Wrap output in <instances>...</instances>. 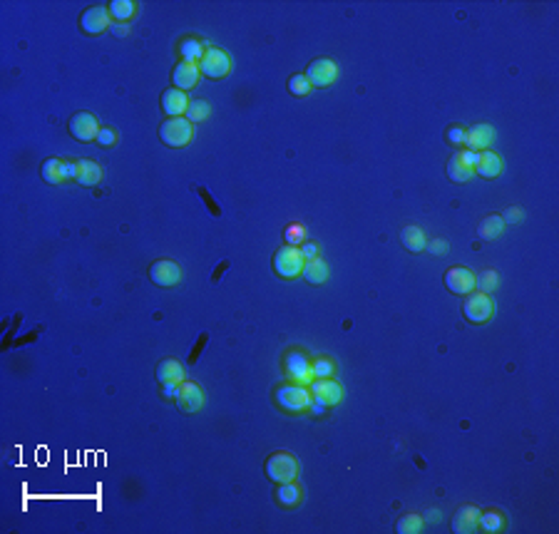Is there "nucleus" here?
Listing matches in <instances>:
<instances>
[{
	"label": "nucleus",
	"mask_w": 559,
	"mask_h": 534,
	"mask_svg": "<svg viewBox=\"0 0 559 534\" xmlns=\"http://www.w3.org/2000/svg\"><path fill=\"white\" fill-rule=\"evenodd\" d=\"M304 279L313 286H321L328 281V264L318 256V259H311L304 264Z\"/></svg>",
	"instance_id": "393cba45"
},
{
	"label": "nucleus",
	"mask_w": 559,
	"mask_h": 534,
	"mask_svg": "<svg viewBox=\"0 0 559 534\" xmlns=\"http://www.w3.org/2000/svg\"><path fill=\"white\" fill-rule=\"evenodd\" d=\"M174 403H177V408H179L182 413H197V410L204 408L206 395L197 383H192V380H182Z\"/></svg>",
	"instance_id": "1a4fd4ad"
},
{
	"label": "nucleus",
	"mask_w": 559,
	"mask_h": 534,
	"mask_svg": "<svg viewBox=\"0 0 559 534\" xmlns=\"http://www.w3.org/2000/svg\"><path fill=\"white\" fill-rule=\"evenodd\" d=\"M478 520H480V507H472V504H465L460 507L453 517V532L455 534H472L478 532Z\"/></svg>",
	"instance_id": "6ab92c4d"
},
{
	"label": "nucleus",
	"mask_w": 559,
	"mask_h": 534,
	"mask_svg": "<svg viewBox=\"0 0 559 534\" xmlns=\"http://www.w3.org/2000/svg\"><path fill=\"white\" fill-rule=\"evenodd\" d=\"M264 475H266L273 484L293 482L298 475V459L293 457L291 453L279 450V453H273L266 457V462H264Z\"/></svg>",
	"instance_id": "f03ea898"
},
{
	"label": "nucleus",
	"mask_w": 559,
	"mask_h": 534,
	"mask_svg": "<svg viewBox=\"0 0 559 534\" xmlns=\"http://www.w3.org/2000/svg\"><path fill=\"white\" fill-rule=\"evenodd\" d=\"M445 288L455 296H467L475 291V273L467 266H450L445 271Z\"/></svg>",
	"instance_id": "f8f14e48"
},
{
	"label": "nucleus",
	"mask_w": 559,
	"mask_h": 534,
	"mask_svg": "<svg viewBox=\"0 0 559 534\" xmlns=\"http://www.w3.org/2000/svg\"><path fill=\"white\" fill-rule=\"evenodd\" d=\"M62 177H65V181H68V179L77 181V161H75V159H62Z\"/></svg>",
	"instance_id": "ea45409f"
},
{
	"label": "nucleus",
	"mask_w": 559,
	"mask_h": 534,
	"mask_svg": "<svg viewBox=\"0 0 559 534\" xmlns=\"http://www.w3.org/2000/svg\"><path fill=\"white\" fill-rule=\"evenodd\" d=\"M211 115V105L206 102V99H192L189 102V110H186L184 117L189 119V122H204L206 117Z\"/></svg>",
	"instance_id": "473e14b6"
},
{
	"label": "nucleus",
	"mask_w": 559,
	"mask_h": 534,
	"mask_svg": "<svg viewBox=\"0 0 559 534\" xmlns=\"http://www.w3.org/2000/svg\"><path fill=\"white\" fill-rule=\"evenodd\" d=\"M199 72L209 80H224L231 72V57L222 48H206L204 57L199 60Z\"/></svg>",
	"instance_id": "423d86ee"
},
{
	"label": "nucleus",
	"mask_w": 559,
	"mask_h": 534,
	"mask_svg": "<svg viewBox=\"0 0 559 534\" xmlns=\"http://www.w3.org/2000/svg\"><path fill=\"white\" fill-rule=\"evenodd\" d=\"M105 169L99 167L97 161L92 159H77V181L82 186H97L102 181Z\"/></svg>",
	"instance_id": "412c9836"
},
{
	"label": "nucleus",
	"mask_w": 559,
	"mask_h": 534,
	"mask_svg": "<svg viewBox=\"0 0 559 534\" xmlns=\"http://www.w3.org/2000/svg\"><path fill=\"white\" fill-rule=\"evenodd\" d=\"M400 244H403L408 251H413V254H420V251H425V246H428V236H425V231H422L420 226L410 224V226H405V229L400 231Z\"/></svg>",
	"instance_id": "4be33fe9"
},
{
	"label": "nucleus",
	"mask_w": 559,
	"mask_h": 534,
	"mask_svg": "<svg viewBox=\"0 0 559 534\" xmlns=\"http://www.w3.org/2000/svg\"><path fill=\"white\" fill-rule=\"evenodd\" d=\"M425 251H430L433 256H445L447 254V241H445V239H433V241H428Z\"/></svg>",
	"instance_id": "58836bf2"
},
{
	"label": "nucleus",
	"mask_w": 559,
	"mask_h": 534,
	"mask_svg": "<svg viewBox=\"0 0 559 534\" xmlns=\"http://www.w3.org/2000/svg\"><path fill=\"white\" fill-rule=\"evenodd\" d=\"M40 177L52 186L62 184V181H65V177H62V159H57V157L45 159L43 164H40Z\"/></svg>",
	"instance_id": "c756f323"
},
{
	"label": "nucleus",
	"mask_w": 559,
	"mask_h": 534,
	"mask_svg": "<svg viewBox=\"0 0 559 534\" xmlns=\"http://www.w3.org/2000/svg\"><path fill=\"white\" fill-rule=\"evenodd\" d=\"M422 527H425V520L420 515H403L395 524L398 534H418L422 532Z\"/></svg>",
	"instance_id": "72a5a7b5"
},
{
	"label": "nucleus",
	"mask_w": 559,
	"mask_h": 534,
	"mask_svg": "<svg viewBox=\"0 0 559 534\" xmlns=\"http://www.w3.org/2000/svg\"><path fill=\"white\" fill-rule=\"evenodd\" d=\"M284 370H286V378L291 380V383L306 385V388L313 383L308 355H306L304 350H298V348L286 350V355H284Z\"/></svg>",
	"instance_id": "39448f33"
},
{
	"label": "nucleus",
	"mask_w": 559,
	"mask_h": 534,
	"mask_svg": "<svg viewBox=\"0 0 559 534\" xmlns=\"http://www.w3.org/2000/svg\"><path fill=\"white\" fill-rule=\"evenodd\" d=\"M306 77H308L311 87H328L338 80V65L328 57H318L306 68Z\"/></svg>",
	"instance_id": "9b49d317"
},
{
	"label": "nucleus",
	"mask_w": 559,
	"mask_h": 534,
	"mask_svg": "<svg viewBox=\"0 0 559 534\" xmlns=\"http://www.w3.org/2000/svg\"><path fill=\"white\" fill-rule=\"evenodd\" d=\"M497 286H500V276H497L495 268H484V271H480V276H475V291L492 293Z\"/></svg>",
	"instance_id": "7c9ffc66"
},
{
	"label": "nucleus",
	"mask_w": 559,
	"mask_h": 534,
	"mask_svg": "<svg viewBox=\"0 0 559 534\" xmlns=\"http://www.w3.org/2000/svg\"><path fill=\"white\" fill-rule=\"evenodd\" d=\"M107 10H110V18L115 23H130L137 12V3H132V0H112V3H107Z\"/></svg>",
	"instance_id": "bb28decb"
},
{
	"label": "nucleus",
	"mask_w": 559,
	"mask_h": 534,
	"mask_svg": "<svg viewBox=\"0 0 559 534\" xmlns=\"http://www.w3.org/2000/svg\"><path fill=\"white\" fill-rule=\"evenodd\" d=\"M288 92L293 95V97H308L311 95V82H308V77H306V72H296V75H291L288 77Z\"/></svg>",
	"instance_id": "2f4dec72"
},
{
	"label": "nucleus",
	"mask_w": 559,
	"mask_h": 534,
	"mask_svg": "<svg viewBox=\"0 0 559 534\" xmlns=\"http://www.w3.org/2000/svg\"><path fill=\"white\" fill-rule=\"evenodd\" d=\"M335 373V363L331 358H316L311 360V375L313 380H321V378H331Z\"/></svg>",
	"instance_id": "f704fd0d"
},
{
	"label": "nucleus",
	"mask_w": 559,
	"mask_h": 534,
	"mask_svg": "<svg viewBox=\"0 0 559 534\" xmlns=\"http://www.w3.org/2000/svg\"><path fill=\"white\" fill-rule=\"evenodd\" d=\"M284 241L286 246H301L306 241V226L304 224H288L284 231Z\"/></svg>",
	"instance_id": "c9c22d12"
},
{
	"label": "nucleus",
	"mask_w": 559,
	"mask_h": 534,
	"mask_svg": "<svg viewBox=\"0 0 559 534\" xmlns=\"http://www.w3.org/2000/svg\"><path fill=\"white\" fill-rule=\"evenodd\" d=\"M475 174H480L482 179H495L504 172V161L502 157L492 152V149H484V152H478L475 155V164H472Z\"/></svg>",
	"instance_id": "4468645a"
},
{
	"label": "nucleus",
	"mask_w": 559,
	"mask_h": 534,
	"mask_svg": "<svg viewBox=\"0 0 559 534\" xmlns=\"http://www.w3.org/2000/svg\"><path fill=\"white\" fill-rule=\"evenodd\" d=\"M68 132L77 139V142H95V139H97V132H99V124L90 112H77V115L70 117Z\"/></svg>",
	"instance_id": "ddd939ff"
},
{
	"label": "nucleus",
	"mask_w": 559,
	"mask_h": 534,
	"mask_svg": "<svg viewBox=\"0 0 559 534\" xmlns=\"http://www.w3.org/2000/svg\"><path fill=\"white\" fill-rule=\"evenodd\" d=\"M177 52H179L182 62H194V65H199V60H202L206 52V43L197 35H186L179 40Z\"/></svg>",
	"instance_id": "aec40b11"
},
{
	"label": "nucleus",
	"mask_w": 559,
	"mask_h": 534,
	"mask_svg": "<svg viewBox=\"0 0 559 534\" xmlns=\"http://www.w3.org/2000/svg\"><path fill=\"white\" fill-rule=\"evenodd\" d=\"M298 251H301V256H304V261H311V259H318V246L311 241H304L301 246H298Z\"/></svg>",
	"instance_id": "a19ab883"
},
{
	"label": "nucleus",
	"mask_w": 559,
	"mask_h": 534,
	"mask_svg": "<svg viewBox=\"0 0 559 534\" xmlns=\"http://www.w3.org/2000/svg\"><path fill=\"white\" fill-rule=\"evenodd\" d=\"M95 142H97L99 147H112V144H117V132L112 130V127H99Z\"/></svg>",
	"instance_id": "4c0bfd02"
},
{
	"label": "nucleus",
	"mask_w": 559,
	"mask_h": 534,
	"mask_svg": "<svg viewBox=\"0 0 559 534\" xmlns=\"http://www.w3.org/2000/svg\"><path fill=\"white\" fill-rule=\"evenodd\" d=\"M189 102H192V99L186 97V92L174 90V87L161 92V112H164L167 117H184L186 110H189Z\"/></svg>",
	"instance_id": "f3484780"
},
{
	"label": "nucleus",
	"mask_w": 559,
	"mask_h": 534,
	"mask_svg": "<svg viewBox=\"0 0 559 534\" xmlns=\"http://www.w3.org/2000/svg\"><path fill=\"white\" fill-rule=\"evenodd\" d=\"M304 256H301V251H298L296 246H284L279 248L276 254H273V271H276V276H281V279H298L301 273H304Z\"/></svg>",
	"instance_id": "20e7f679"
},
{
	"label": "nucleus",
	"mask_w": 559,
	"mask_h": 534,
	"mask_svg": "<svg viewBox=\"0 0 559 534\" xmlns=\"http://www.w3.org/2000/svg\"><path fill=\"white\" fill-rule=\"evenodd\" d=\"M199 65H194V62H177L172 70V85L174 90H182V92H186V90H192L194 85L199 82Z\"/></svg>",
	"instance_id": "dca6fc26"
},
{
	"label": "nucleus",
	"mask_w": 559,
	"mask_h": 534,
	"mask_svg": "<svg viewBox=\"0 0 559 534\" xmlns=\"http://www.w3.org/2000/svg\"><path fill=\"white\" fill-rule=\"evenodd\" d=\"M149 279L155 286H161V288H172L182 281V266L177 261L169 259H159L149 266Z\"/></svg>",
	"instance_id": "9d476101"
},
{
	"label": "nucleus",
	"mask_w": 559,
	"mask_h": 534,
	"mask_svg": "<svg viewBox=\"0 0 559 534\" xmlns=\"http://www.w3.org/2000/svg\"><path fill=\"white\" fill-rule=\"evenodd\" d=\"M308 390L313 397H321V400H326L331 405H338L343 400V388L341 383H335V380L331 378H321V380H313V383L308 385Z\"/></svg>",
	"instance_id": "a211bd4d"
},
{
	"label": "nucleus",
	"mask_w": 559,
	"mask_h": 534,
	"mask_svg": "<svg viewBox=\"0 0 559 534\" xmlns=\"http://www.w3.org/2000/svg\"><path fill=\"white\" fill-rule=\"evenodd\" d=\"M112 18L107 6H90L85 12L80 15V30L85 35H102V32L110 30Z\"/></svg>",
	"instance_id": "6e6552de"
},
{
	"label": "nucleus",
	"mask_w": 559,
	"mask_h": 534,
	"mask_svg": "<svg viewBox=\"0 0 559 534\" xmlns=\"http://www.w3.org/2000/svg\"><path fill=\"white\" fill-rule=\"evenodd\" d=\"M504 231V221L500 214H490V217H484L482 221H480L478 226V234L480 239H484V241H492V239H497V236Z\"/></svg>",
	"instance_id": "c85d7f7f"
},
{
	"label": "nucleus",
	"mask_w": 559,
	"mask_h": 534,
	"mask_svg": "<svg viewBox=\"0 0 559 534\" xmlns=\"http://www.w3.org/2000/svg\"><path fill=\"white\" fill-rule=\"evenodd\" d=\"M492 142H495V130H492V124H475V127L465 130V147L462 149H470V152L478 155V152H484Z\"/></svg>",
	"instance_id": "2eb2a0df"
},
{
	"label": "nucleus",
	"mask_w": 559,
	"mask_h": 534,
	"mask_svg": "<svg viewBox=\"0 0 559 534\" xmlns=\"http://www.w3.org/2000/svg\"><path fill=\"white\" fill-rule=\"evenodd\" d=\"M194 137V124L186 117H167L159 124V139L167 147H186Z\"/></svg>",
	"instance_id": "7ed1b4c3"
},
{
	"label": "nucleus",
	"mask_w": 559,
	"mask_h": 534,
	"mask_svg": "<svg viewBox=\"0 0 559 534\" xmlns=\"http://www.w3.org/2000/svg\"><path fill=\"white\" fill-rule=\"evenodd\" d=\"M504 524H507V520H504V515L500 512V509H482L480 512V520H478V527L482 529V532H502Z\"/></svg>",
	"instance_id": "a878e982"
},
{
	"label": "nucleus",
	"mask_w": 559,
	"mask_h": 534,
	"mask_svg": "<svg viewBox=\"0 0 559 534\" xmlns=\"http://www.w3.org/2000/svg\"><path fill=\"white\" fill-rule=\"evenodd\" d=\"M276 502L288 509L296 507V504L301 502V487H298L296 482H281L279 487H276Z\"/></svg>",
	"instance_id": "cd10ccee"
},
{
	"label": "nucleus",
	"mask_w": 559,
	"mask_h": 534,
	"mask_svg": "<svg viewBox=\"0 0 559 534\" xmlns=\"http://www.w3.org/2000/svg\"><path fill=\"white\" fill-rule=\"evenodd\" d=\"M492 313H495V301L490 298V293H480V291L467 293L465 304H462V316H465L467 321L480 326V323L490 321Z\"/></svg>",
	"instance_id": "0eeeda50"
},
{
	"label": "nucleus",
	"mask_w": 559,
	"mask_h": 534,
	"mask_svg": "<svg viewBox=\"0 0 559 534\" xmlns=\"http://www.w3.org/2000/svg\"><path fill=\"white\" fill-rule=\"evenodd\" d=\"M502 221H504V226H507V224H517V221H522V209H520V206H509V209L504 211Z\"/></svg>",
	"instance_id": "79ce46f5"
},
{
	"label": "nucleus",
	"mask_w": 559,
	"mask_h": 534,
	"mask_svg": "<svg viewBox=\"0 0 559 534\" xmlns=\"http://www.w3.org/2000/svg\"><path fill=\"white\" fill-rule=\"evenodd\" d=\"M177 390H179V383H161V397L174 400V397H177Z\"/></svg>",
	"instance_id": "37998d69"
},
{
	"label": "nucleus",
	"mask_w": 559,
	"mask_h": 534,
	"mask_svg": "<svg viewBox=\"0 0 559 534\" xmlns=\"http://www.w3.org/2000/svg\"><path fill=\"white\" fill-rule=\"evenodd\" d=\"M157 380L159 383H182L184 380V366H182L179 360L164 358L157 366Z\"/></svg>",
	"instance_id": "b1692460"
},
{
	"label": "nucleus",
	"mask_w": 559,
	"mask_h": 534,
	"mask_svg": "<svg viewBox=\"0 0 559 534\" xmlns=\"http://www.w3.org/2000/svg\"><path fill=\"white\" fill-rule=\"evenodd\" d=\"M273 400H276V405H279L281 410H286V413H306V410L311 408L313 395H311V390L306 385L286 383L276 388Z\"/></svg>",
	"instance_id": "f257e3e1"
},
{
	"label": "nucleus",
	"mask_w": 559,
	"mask_h": 534,
	"mask_svg": "<svg viewBox=\"0 0 559 534\" xmlns=\"http://www.w3.org/2000/svg\"><path fill=\"white\" fill-rule=\"evenodd\" d=\"M311 413H313V415H323V413H326V410H328V403H326V400H321V397H313V400H311Z\"/></svg>",
	"instance_id": "c03bdc74"
},
{
	"label": "nucleus",
	"mask_w": 559,
	"mask_h": 534,
	"mask_svg": "<svg viewBox=\"0 0 559 534\" xmlns=\"http://www.w3.org/2000/svg\"><path fill=\"white\" fill-rule=\"evenodd\" d=\"M110 32L115 37H127V35H130V25H127V23H115V25H110Z\"/></svg>",
	"instance_id": "a18cd8bd"
},
{
	"label": "nucleus",
	"mask_w": 559,
	"mask_h": 534,
	"mask_svg": "<svg viewBox=\"0 0 559 534\" xmlns=\"http://www.w3.org/2000/svg\"><path fill=\"white\" fill-rule=\"evenodd\" d=\"M447 177H450L455 184H462V181H470L472 177H475V169H472V164H467V161L462 159L460 152H455V155L450 157V161H447Z\"/></svg>",
	"instance_id": "5701e85b"
},
{
	"label": "nucleus",
	"mask_w": 559,
	"mask_h": 534,
	"mask_svg": "<svg viewBox=\"0 0 559 534\" xmlns=\"http://www.w3.org/2000/svg\"><path fill=\"white\" fill-rule=\"evenodd\" d=\"M445 139L453 147H465V127H460V124H453L450 130H447V135H445Z\"/></svg>",
	"instance_id": "e433bc0d"
}]
</instances>
